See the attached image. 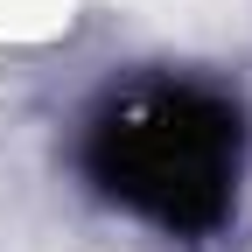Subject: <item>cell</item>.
<instances>
[{"label": "cell", "instance_id": "obj_1", "mask_svg": "<svg viewBox=\"0 0 252 252\" xmlns=\"http://www.w3.org/2000/svg\"><path fill=\"white\" fill-rule=\"evenodd\" d=\"M84 175L147 231L203 238L231 217L245 175V119L224 91L189 77L126 84L84 126Z\"/></svg>", "mask_w": 252, "mask_h": 252}]
</instances>
